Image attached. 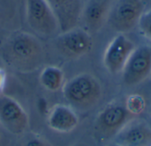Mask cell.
I'll use <instances>...</instances> for the list:
<instances>
[{
    "instance_id": "19",
    "label": "cell",
    "mask_w": 151,
    "mask_h": 146,
    "mask_svg": "<svg viewBox=\"0 0 151 146\" xmlns=\"http://www.w3.org/2000/svg\"><path fill=\"white\" fill-rule=\"evenodd\" d=\"M72 146H88V145H87L86 144H83V143H76V144L73 145Z\"/></svg>"
},
{
    "instance_id": "6",
    "label": "cell",
    "mask_w": 151,
    "mask_h": 146,
    "mask_svg": "<svg viewBox=\"0 0 151 146\" xmlns=\"http://www.w3.org/2000/svg\"><path fill=\"white\" fill-rule=\"evenodd\" d=\"M144 12L142 0H118L111 8L107 22L116 32H129L138 25L139 20Z\"/></svg>"
},
{
    "instance_id": "14",
    "label": "cell",
    "mask_w": 151,
    "mask_h": 146,
    "mask_svg": "<svg viewBox=\"0 0 151 146\" xmlns=\"http://www.w3.org/2000/svg\"><path fill=\"white\" fill-rule=\"evenodd\" d=\"M41 85L49 91H57L65 84V74L61 68L55 66H45L39 75Z\"/></svg>"
},
{
    "instance_id": "12",
    "label": "cell",
    "mask_w": 151,
    "mask_h": 146,
    "mask_svg": "<svg viewBox=\"0 0 151 146\" xmlns=\"http://www.w3.org/2000/svg\"><path fill=\"white\" fill-rule=\"evenodd\" d=\"M120 146H151V129L141 121H131L117 135Z\"/></svg>"
},
{
    "instance_id": "20",
    "label": "cell",
    "mask_w": 151,
    "mask_h": 146,
    "mask_svg": "<svg viewBox=\"0 0 151 146\" xmlns=\"http://www.w3.org/2000/svg\"><path fill=\"white\" fill-rule=\"evenodd\" d=\"M106 146H120L119 144H117V143H114V144H110V145H108Z\"/></svg>"
},
{
    "instance_id": "13",
    "label": "cell",
    "mask_w": 151,
    "mask_h": 146,
    "mask_svg": "<svg viewBox=\"0 0 151 146\" xmlns=\"http://www.w3.org/2000/svg\"><path fill=\"white\" fill-rule=\"evenodd\" d=\"M48 126L54 131L68 133L73 131L79 124L76 112L69 106H54L48 113Z\"/></svg>"
},
{
    "instance_id": "16",
    "label": "cell",
    "mask_w": 151,
    "mask_h": 146,
    "mask_svg": "<svg viewBox=\"0 0 151 146\" xmlns=\"http://www.w3.org/2000/svg\"><path fill=\"white\" fill-rule=\"evenodd\" d=\"M141 32L151 41V10L142 13L138 22Z\"/></svg>"
},
{
    "instance_id": "18",
    "label": "cell",
    "mask_w": 151,
    "mask_h": 146,
    "mask_svg": "<svg viewBox=\"0 0 151 146\" xmlns=\"http://www.w3.org/2000/svg\"><path fill=\"white\" fill-rule=\"evenodd\" d=\"M7 82V74L4 69L0 68V95L3 93Z\"/></svg>"
},
{
    "instance_id": "5",
    "label": "cell",
    "mask_w": 151,
    "mask_h": 146,
    "mask_svg": "<svg viewBox=\"0 0 151 146\" xmlns=\"http://www.w3.org/2000/svg\"><path fill=\"white\" fill-rule=\"evenodd\" d=\"M54 45L61 56L74 59L83 57L91 51L93 39L88 31L76 27L58 33L54 37Z\"/></svg>"
},
{
    "instance_id": "17",
    "label": "cell",
    "mask_w": 151,
    "mask_h": 146,
    "mask_svg": "<svg viewBox=\"0 0 151 146\" xmlns=\"http://www.w3.org/2000/svg\"><path fill=\"white\" fill-rule=\"evenodd\" d=\"M21 146H50L49 144L37 135H28L23 140Z\"/></svg>"
},
{
    "instance_id": "2",
    "label": "cell",
    "mask_w": 151,
    "mask_h": 146,
    "mask_svg": "<svg viewBox=\"0 0 151 146\" xmlns=\"http://www.w3.org/2000/svg\"><path fill=\"white\" fill-rule=\"evenodd\" d=\"M63 96L75 112H87L94 108L102 98V86L94 75L83 73L65 82Z\"/></svg>"
},
{
    "instance_id": "3",
    "label": "cell",
    "mask_w": 151,
    "mask_h": 146,
    "mask_svg": "<svg viewBox=\"0 0 151 146\" xmlns=\"http://www.w3.org/2000/svg\"><path fill=\"white\" fill-rule=\"evenodd\" d=\"M132 114L126 106L112 102L107 105L98 114L94 124V135L100 143L106 142L117 135L133 121Z\"/></svg>"
},
{
    "instance_id": "1",
    "label": "cell",
    "mask_w": 151,
    "mask_h": 146,
    "mask_svg": "<svg viewBox=\"0 0 151 146\" xmlns=\"http://www.w3.org/2000/svg\"><path fill=\"white\" fill-rule=\"evenodd\" d=\"M0 54L7 66L20 73L34 72L44 61V49L40 40L24 31L11 34L3 43Z\"/></svg>"
},
{
    "instance_id": "7",
    "label": "cell",
    "mask_w": 151,
    "mask_h": 146,
    "mask_svg": "<svg viewBox=\"0 0 151 146\" xmlns=\"http://www.w3.org/2000/svg\"><path fill=\"white\" fill-rule=\"evenodd\" d=\"M0 124L14 136L24 135L29 126V118L24 108L12 98L0 95Z\"/></svg>"
},
{
    "instance_id": "9",
    "label": "cell",
    "mask_w": 151,
    "mask_h": 146,
    "mask_svg": "<svg viewBox=\"0 0 151 146\" xmlns=\"http://www.w3.org/2000/svg\"><path fill=\"white\" fill-rule=\"evenodd\" d=\"M134 49V43L123 34L115 36L104 55V64L107 70L111 74L122 72Z\"/></svg>"
},
{
    "instance_id": "8",
    "label": "cell",
    "mask_w": 151,
    "mask_h": 146,
    "mask_svg": "<svg viewBox=\"0 0 151 146\" xmlns=\"http://www.w3.org/2000/svg\"><path fill=\"white\" fill-rule=\"evenodd\" d=\"M123 81L128 86H135L151 74V47L142 45L135 48L126 63Z\"/></svg>"
},
{
    "instance_id": "15",
    "label": "cell",
    "mask_w": 151,
    "mask_h": 146,
    "mask_svg": "<svg viewBox=\"0 0 151 146\" xmlns=\"http://www.w3.org/2000/svg\"><path fill=\"white\" fill-rule=\"evenodd\" d=\"M125 106L127 109L135 116L143 112L146 106V102L143 97H142L141 95L134 94L127 98Z\"/></svg>"
},
{
    "instance_id": "11",
    "label": "cell",
    "mask_w": 151,
    "mask_h": 146,
    "mask_svg": "<svg viewBox=\"0 0 151 146\" xmlns=\"http://www.w3.org/2000/svg\"><path fill=\"white\" fill-rule=\"evenodd\" d=\"M112 0H88L82 9L81 19L84 21L87 31L95 33L101 29L111 8Z\"/></svg>"
},
{
    "instance_id": "10",
    "label": "cell",
    "mask_w": 151,
    "mask_h": 146,
    "mask_svg": "<svg viewBox=\"0 0 151 146\" xmlns=\"http://www.w3.org/2000/svg\"><path fill=\"white\" fill-rule=\"evenodd\" d=\"M52 10L60 32L76 27L82 13L81 0H45Z\"/></svg>"
},
{
    "instance_id": "4",
    "label": "cell",
    "mask_w": 151,
    "mask_h": 146,
    "mask_svg": "<svg viewBox=\"0 0 151 146\" xmlns=\"http://www.w3.org/2000/svg\"><path fill=\"white\" fill-rule=\"evenodd\" d=\"M27 21L30 28L43 38L60 33L58 20L45 0H26Z\"/></svg>"
}]
</instances>
